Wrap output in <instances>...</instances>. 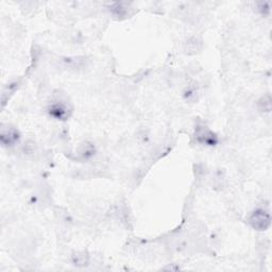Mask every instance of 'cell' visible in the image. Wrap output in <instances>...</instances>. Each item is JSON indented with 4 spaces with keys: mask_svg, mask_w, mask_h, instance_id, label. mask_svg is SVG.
<instances>
[{
    "mask_svg": "<svg viewBox=\"0 0 272 272\" xmlns=\"http://www.w3.org/2000/svg\"><path fill=\"white\" fill-rule=\"evenodd\" d=\"M249 222L256 231H266L271 222L270 213L265 209H257L250 216Z\"/></svg>",
    "mask_w": 272,
    "mask_h": 272,
    "instance_id": "6da1fadb",
    "label": "cell"
},
{
    "mask_svg": "<svg viewBox=\"0 0 272 272\" xmlns=\"http://www.w3.org/2000/svg\"><path fill=\"white\" fill-rule=\"evenodd\" d=\"M70 109L67 104L64 101H55L54 104L50 105L48 109V113L51 117L56 120H66L70 116Z\"/></svg>",
    "mask_w": 272,
    "mask_h": 272,
    "instance_id": "7a4b0ae2",
    "label": "cell"
},
{
    "mask_svg": "<svg viewBox=\"0 0 272 272\" xmlns=\"http://www.w3.org/2000/svg\"><path fill=\"white\" fill-rule=\"evenodd\" d=\"M195 138L197 142L207 146H215L218 143V138L215 133H213L207 127H198L195 132Z\"/></svg>",
    "mask_w": 272,
    "mask_h": 272,
    "instance_id": "3957f363",
    "label": "cell"
},
{
    "mask_svg": "<svg viewBox=\"0 0 272 272\" xmlns=\"http://www.w3.org/2000/svg\"><path fill=\"white\" fill-rule=\"evenodd\" d=\"M19 132L14 128H8L1 130V135H0V139H1V144L3 146H13L19 139Z\"/></svg>",
    "mask_w": 272,
    "mask_h": 272,
    "instance_id": "277c9868",
    "label": "cell"
},
{
    "mask_svg": "<svg viewBox=\"0 0 272 272\" xmlns=\"http://www.w3.org/2000/svg\"><path fill=\"white\" fill-rule=\"evenodd\" d=\"M259 106H260L261 111H263V112H270L271 111V98H270V95H267V96H264L259 101Z\"/></svg>",
    "mask_w": 272,
    "mask_h": 272,
    "instance_id": "5b68a950",
    "label": "cell"
},
{
    "mask_svg": "<svg viewBox=\"0 0 272 272\" xmlns=\"http://www.w3.org/2000/svg\"><path fill=\"white\" fill-rule=\"evenodd\" d=\"M95 151V148L92 146V145H85L83 146L82 148H81V151H80V156L82 157L83 159H88V158H91L93 156V153Z\"/></svg>",
    "mask_w": 272,
    "mask_h": 272,
    "instance_id": "8992f818",
    "label": "cell"
}]
</instances>
